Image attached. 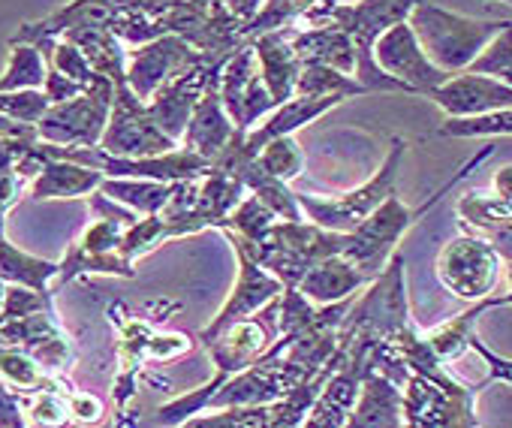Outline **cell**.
<instances>
[{"label": "cell", "mask_w": 512, "mask_h": 428, "mask_svg": "<svg viewBox=\"0 0 512 428\" xmlns=\"http://www.w3.org/2000/svg\"><path fill=\"white\" fill-rule=\"evenodd\" d=\"M416 0H356V4H326L317 0L311 10H305L293 28H317L326 22L341 25L356 49V73L353 79L371 94V91H386V94H410L398 79L383 73L374 61V43L377 37L404 22L410 16Z\"/></svg>", "instance_id": "cell-1"}, {"label": "cell", "mask_w": 512, "mask_h": 428, "mask_svg": "<svg viewBox=\"0 0 512 428\" xmlns=\"http://www.w3.org/2000/svg\"><path fill=\"white\" fill-rule=\"evenodd\" d=\"M497 154V148L494 145H485L482 151H476L437 193H431L419 208H410V205H404L401 202V196H398V190L395 193H389L368 218L356 227V230H350L347 233V245H344V257L350 260V263H356L371 281L386 269V263H389V257L398 251V242L404 239V233L419 221V218H425V214L458 184V181H464L473 169H479L488 157H494Z\"/></svg>", "instance_id": "cell-2"}, {"label": "cell", "mask_w": 512, "mask_h": 428, "mask_svg": "<svg viewBox=\"0 0 512 428\" xmlns=\"http://www.w3.org/2000/svg\"><path fill=\"white\" fill-rule=\"evenodd\" d=\"M202 347L208 350V356L214 362V377L205 386H199V389H193V392L163 404L157 410V416H154L157 425H184L187 419L202 413L205 401L217 392V386H223L229 377L244 371L250 362H256L272 347V332H269V326L260 317L253 314V317L235 320V323L223 326L220 332L202 338Z\"/></svg>", "instance_id": "cell-3"}, {"label": "cell", "mask_w": 512, "mask_h": 428, "mask_svg": "<svg viewBox=\"0 0 512 428\" xmlns=\"http://www.w3.org/2000/svg\"><path fill=\"white\" fill-rule=\"evenodd\" d=\"M94 221L91 227L70 245L64 263H58V281L67 284L82 275H118V278H136V269L130 260L121 257V239L127 227H133L142 214L133 208L109 199L106 193L94 190L91 196Z\"/></svg>", "instance_id": "cell-4"}, {"label": "cell", "mask_w": 512, "mask_h": 428, "mask_svg": "<svg viewBox=\"0 0 512 428\" xmlns=\"http://www.w3.org/2000/svg\"><path fill=\"white\" fill-rule=\"evenodd\" d=\"M422 52L443 70L461 73L488 46V40L506 25V19H467L434 7L428 0H416L407 16Z\"/></svg>", "instance_id": "cell-5"}, {"label": "cell", "mask_w": 512, "mask_h": 428, "mask_svg": "<svg viewBox=\"0 0 512 428\" xmlns=\"http://www.w3.org/2000/svg\"><path fill=\"white\" fill-rule=\"evenodd\" d=\"M253 257L260 260L263 269H269L284 287H299L302 275L317 266L320 260L341 254L347 245V233L326 230L308 218L299 221H275V227L260 239L247 242Z\"/></svg>", "instance_id": "cell-6"}, {"label": "cell", "mask_w": 512, "mask_h": 428, "mask_svg": "<svg viewBox=\"0 0 512 428\" xmlns=\"http://www.w3.org/2000/svg\"><path fill=\"white\" fill-rule=\"evenodd\" d=\"M404 392V425L410 428H473L479 425L476 416V395L482 392L476 383H464L446 374H410L401 386Z\"/></svg>", "instance_id": "cell-7"}, {"label": "cell", "mask_w": 512, "mask_h": 428, "mask_svg": "<svg viewBox=\"0 0 512 428\" xmlns=\"http://www.w3.org/2000/svg\"><path fill=\"white\" fill-rule=\"evenodd\" d=\"M404 154H407V142L401 136H395L392 145H389L386 160L380 163V169L365 184L353 187L350 193H341V196L296 193V199H299V205L305 211V218L314 221V224H320V227H326V230H335V233L356 230L389 193H395Z\"/></svg>", "instance_id": "cell-8"}, {"label": "cell", "mask_w": 512, "mask_h": 428, "mask_svg": "<svg viewBox=\"0 0 512 428\" xmlns=\"http://www.w3.org/2000/svg\"><path fill=\"white\" fill-rule=\"evenodd\" d=\"M437 281L461 302H479L497 290L503 257L500 251L479 233H461L449 239L434 263Z\"/></svg>", "instance_id": "cell-9"}, {"label": "cell", "mask_w": 512, "mask_h": 428, "mask_svg": "<svg viewBox=\"0 0 512 428\" xmlns=\"http://www.w3.org/2000/svg\"><path fill=\"white\" fill-rule=\"evenodd\" d=\"M115 97L112 79H97L88 91H82L73 100L52 103L43 118L37 121V133L43 142L64 145V148H94L103 139V130L109 124Z\"/></svg>", "instance_id": "cell-10"}, {"label": "cell", "mask_w": 512, "mask_h": 428, "mask_svg": "<svg viewBox=\"0 0 512 428\" xmlns=\"http://www.w3.org/2000/svg\"><path fill=\"white\" fill-rule=\"evenodd\" d=\"M100 148L118 157H151V154H166L178 148L172 136H166L154 118L145 109V100H139L127 79L115 82V97H112V112L109 124L103 130Z\"/></svg>", "instance_id": "cell-11"}, {"label": "cell", "mask_w": 512, "mask_h": 428, "mask_svg": "<svg viewBox=\"0 0 512 428\" xmlns=\"http://www.w3.org/2000/svg\"><path fill=\"white\" fill-rule=\"evenodd\" d=\"M220 233L226 236V242L232 245V251L238 257V278L232 284V293H229L226 305L202 329L199 341L208 338V335H214V332H220L223 326H229L235 320H244V317H253V314L272 308V302H278L281 293H284V284L269 269L260 266V260L253 257V251H250V245H247L244 236H238L232 230H220Z\"/></svg>", "instance_id": "cell-12"}, {"label": "cell", "mask_w": 512, "mask_h": 428, "mask_svg": "<svg viewBox=\"0 0 512 428\" xmlns=\"http://www.w3.org/2000/svg\"><path fill=\"white\" fill-rule=\"evenodd\" d=\"M124 335L121 341V371H118V380H115V404L118 410L124 413L127 407V398H133L136 392V380L145 368V362L157 359V362H169L175 356H184L193 341L184 335V332H157L154 323L148 320H139V317H112Z\"/></svg>", "instance_id": "cell-13"}, {"label": "cell", "mask_w": 512, "mask_h": 428, "mask_svg": "<svg viewBox=\"0 0 512 428\" xmlns=\"http://www.w3.org/2000/svg\"><path fill=\"white\" fill-rule=\"evenodd\" d=\"M214 85H217V94L223 100L226 115L244 133L250 127H256V121H263L278 106L275 97L269 94L263 76H260V64H256L253 43L241 46L235 55H229L223 61Z\"/></svg>", "instance_id": "cell-14"}, {"label": "cell", "mask_w": 512, "mask_h": 428, "mask_svg": "<svg viewBox=\"0 0 512 428\" xmlns=\"http://www.w3.org/2000/svg\"><path fill=\"white\" fill-rule=\"evenodd\" d=\"M205 55L190 46L178 34H163L148 43H142L127 58V85L139 100H151L160 88H166L172 79L184 76L193 64H199Z\"/></svg>", "instance_id": "cell-15"}, {"label": "cell", "mask_w": 512, "mask_h": 428, "mask_svg": "<svg viewBox=\"0 0 512 428\" xmlns=\"http://www.w3.org/2000/svg\"><path fill=\"white\" fill-rule=\"evenodd\" d=\"M374 61L383 73H389L392 79H398L410 94L428 97L437 85H443L449 79V73H443L419 46L410 22H398L392 28H386L377 43H374Z\"/></svg>", "instance_id": "cell-16"}, {"label": "cell", "mask_w": 512, "mask_h": 428, "mask_svg": "<svg viewBox=\"0 0 512 428\" xmlns=\"http://www.w3.org/2000/svg\"><path fill=\"white\" fill-rule=\"evenodd\" d=\"M220 67H223V64L202 58V61L193 64L184 76L172 79L166 88H160V91L145 103L148 115L154 118V124H157L166 136H172L175 142H181V136H184V130H187V121H190L196 103L202 100L205 88L211 85V79L217 76Z\"/></svg>", "instance_id": "cell-17"}, {"label": "cell", "mask_w": 512, "mask_h": 428, "mask_svg": "<svg viewBox=\"0 0 512 428\" xmlns=\"http://www.w3.org/2000/svg\"><path fill=\"white\" fill-rule=\"evenodd\" d=\"M428 100H434L449 118H473L497 109H512V88L494 76L461 70L437 85Z\"/></svg>", "instance_id": "cell-18"}, {"label": "cell", "mask_w": 512, "mask_h": 428, "mask_svg": "<svg viewBox=\"0 0 512 428\" xmlns=\"http://www.w3.org/2000/svg\"><path fill=\"white\" fill-rule=\"evenodd\" d=\"M217 73H220V70H217ZM214 79H217V76H214ZM214 79H211V85L205 88L202 100L196 103V109H193V115H190V121H187V130H184V136H181V148H187V151L205 157L208 163L226 148V142H229L232 133L238 130V127L232 124V118L226 115V109H223V100H220V94H217Z\"/></svg>", "instance_id": "cell-19"}, {"label": "cell", "mask_w": 512, "mask_h": 428, "mask_svg": "<svg viewBox=\"0 0 512 428\" xmlns=\"http://www.w3.org/2000/svg\"><path fill=\"white\" fill-rule=\"evenodd\" d=\"M250 43L256 52V64H260V76H263L269 94L275 97V103L281 106L284 100H290L296 94V79L302 70V61L296 58V52L290 46V28L266 31L260 37H253Z\"/></svg>", "instance_id": "cell-20"}, {"label": "cell", "mask_w": 512, "mask_h": 428, "mask_svg": "<svg viewBox=\"0 0 512 428\" xmlns=\"http://www.w3.org/2000/svg\"><path fill=\"white\" fill-rule=\"evenodd\" d=\"M344 97H305V94H293L290 100H284L281 106H275L263 124H256L244 133V145L250 151H260L269 139L275 136H290L302 127H308L311 121L323 118L329 109L341 106Z\"/></svg>", "instance_id": "cell-21"}, {"label": "cell", "mask_w": 512, "mask_h": 428, "mask_svg": "<svg viewBox=\"0 0 512 428\" xmlns=\"http://www.w3.org/2000/svg\"><path fill=\"white\" fill-rule=\"evenodd\" d=\"M404 392L395 380L380 371H368L362 377L356 404L350 410V428H395L404 425Z\"/></svg>", "instance_id": "cell-22"}, {"label": "cell", "mask_w": 512, "mask_h": 428, "mask_svg": "<svg viewBox=\"0 0 512 428\" xmlns=\"http://www.w3.org/2000/svg\"><path fill=\"white\" fill-rule=\"evenodd\" d=\"M290 46L302 64H326L347 76L356 73V49L350 34L335 25H317V28H290Z\"/></svg>", "instance_id": "cell-23"}, {"label": "cell", "mask_w": 512, "mask_h": 428, "mask_svg": "<svg viewBox=\"0 0 512 428\" xmlns=\"http://www.w3.org/2000/svg\"><path fill=\"white\" fill-rule=\"evenodd\" d=\"M368 284H371V278L356 263H350L344 254H332V257L320 260L317 266H311L302 275L299 290L314 305H332V302H341V299L356 296Z\"/></svg>", "instance_id": "cell-24"}, {"label": "cell", "mask_w": 512, "mask_h": 428, "mask_svg": "<svg viewBox=\"0 0 512 428\" xmlns=\"http://www.w3.org/2000/svg\"><path fill=\"white\" fill-rule=\"evenodd\" d=\"M103 178L106 175L100 169H91L85 163H76L67 157H49L28 190L34 199H79V196H91L94 190H100Z\"/></svg>", "instance_id": "cell-25"}, {"label": "cell", "mask_w": 512, "mask_h": 428, "mask_svg": "<svg viewBox=\"0 0 512 428\" xmlns=\"http://www.w3.org/2000/svg\"><path fill=\"white\" fill-rule=\"evenodd\" d=\"M503 305H509V299L506 296H485V299H479V302H473L467 311H461V314H455L452 320H446L443 326H437V329H431V332H425V341H428V347L434 350V356L440 359V362H452V359H458L461 353H467L470 350V335L476 332V323H479V317L485 314V311H491V308H503Z\"/></svg>", "instance_id": "cell-26"}, {"label": "cell", "mask_w": 512, "mask_h": 428, "mask_svg": "<svg viewBox=\"0 0 512 428\" xmlns=\"http://www.w3.org/2000/svg\"><path fill=\"white\" fill-rule=\"evenodd\" d=\"M175 181H154V178H103L100 193L109 199L133 208L136 214H160L172 196Z\"/></svg>", "instance_id": "cell-27"}, {"label": "cell", "mask_w": 512, "mask_h": 428, "mask_svg": "<svg viewBox=\"0 0 512 428\" xmlns=\"http://www.w3.org/2000/svg\"><path fill=\"white\" fill-rule=\"evenodd\" d=\"M455 211H458V218L464 224V230L470 233H491L503 224L512 221V205L503 202L494 190H467L458 196L455 202Z\"/></svg>", "instance_id": "cell-28"}, {"label": "cell", "mask_w": 512, "mask_h": 428, "mask_svg": "<svg viewBox=\"0 0 512 428\" xmlns=\"http://www.w3.org/2000/svg\"><path fill=\"white\" fill-rule=\"evenodd\" d=\"M0 278L7 284H25L31 290L49 293V281L58 278V263L31 257L0 236Z\"/></svg>", "instance_id": "cell-29"}, {"label": "cell", "mask_w": 512, "mask_h": 428, "mask_svg": "<svg viewBox=\"0 0 512 428\" xmlns=\"http://www.w3.org/2000/svg\"><path fill=\"white\" fill-rule=\"evenodd\" d=\"M296 94H305V97H359V94H368L353 76L335 70V67H326V64H302L299 70V79H296Z\"/></svg>", "instance_id": "cell-30"}, {"label": "cell", "mask_w": 512, "mask_h": 428, "mask_svg": "<svg viewBox=\"0 0 512 428\" xmlns=\"http://www.w3.org/2000/svg\"><path fill=\"white\" fill-rule=\"evenodd\" d=\"M10 67L0 76V91H25V88H43L46 85V58L31 43H10Z\"/></svg>", "instance_id": "cell-31"}, {"label": "cell", "mask_w": 512, "mask_h": 428, "mask_svg": "<svg viewBox=\"0 0 512 428\" xmlns=\"http://www.w3.org/2000/svg\"><path fill=\"white\" fill-rule=\"evenodd\" d=\"M256 163H260L269 175L281 178V181H296L305 169V151L302 145L290 136H275L269 139L260 151H256Z\"/></svg>", "instance_id": "cell-32"}, {"label": "cell", "mask_w": 512, "mask_h": 428, "mask_svg": "<svg viewBox=\"0 0 512 428\" xmlns=\"http://www.w3.org/2000/svg\"><path fill=\"white\" fill-rule=\"evenodd\" d=\"M467 70H470V73L494 76V79H500L503 85L512 88V22H506V25L488 40V46L470 61Z\"/></svg>", "instance_id": "cell-33"}, {"label": "cell", "mask_w": 512, "mask_h": 428, "mask_svg": "<svg viewBox=\"0 0 512 428\" xmlns=\"http://www.w3.org/2000/svg\"><path fill=\"white\" fill-rule=\"evenodd\" d=\"M440 136L473 139V136H512V109H497L473 118H446Z\"/></svg>", "instance_id": "cell-34"}, {"label": "cell", "mask_w": 512, "mask_h": 428, "mask_svg": "<svg viewBox=\"0 0 512 428\" xmlns=\"http://www.w3.org/2000/svg\"><path fill=\"white\" fill-rule=\"evenodd\" d=\"M52 106V100L46 97L43 88H25V91H0V112L25 121V124H37L43 118V112Z\"/></svg>", "instance_id": "cell-35"}, {"label": "cell", "mask_w": 512, "mask_h": 428, "mask_svg": "<svg viewBox=\"0 0 512 428\" xmlns=\"http://www.w3.org/2000/svg\"><path fill=\"white\" fill-rule=\"evenodd\" d=\"M470 350H476V353L482 356V362L488 365L485 380H482V383H476L479 389H485V386H491V383H506V386H512V359H506V356L494 353L491 347H485V344L479 341V335H476V332L470 335Z\"/></svg>", "instance_id": "cell-36"}, {"label": "cell", "mask_w": 512, "mask_h": 428, "mask_svg": "<svg viewBox=\"0 0 512 428\" xmlns=\"http://www.w3.org/2000/svg\"><path fill=\"white\" fill-rule=\"evenodd\" d=\"M25 407H28V389H19L7 380H0V428L28 425V419L22 416Z\"/></svg>", "instance_id": "cell-37"}, {"label": "cell", "mask_w": 512, "mask_h": 428, "mask_svg": "<svg viewBox=\"0 0 512 428\" xmlns=\"http://www.w3.org/2000/svg\"><path fill=\"white\" fill-rule=\"evenodd\" d=\"M67 407H70V419L73 422H97L103 416V401L91 392L82 389H70L67 392Z\"/></svg>", "instance_id": "cell-38"}, {"label": "cell", "mask_w": 512, "mask_h": 428, "mask_svg": "<svg viewBox=\"0 0 512 428\" xmlns=\"http://www.w3.org/2000/svg\"><path fill=\"white\" fill-rule=\"evenodd\" d=\"M0 136H7V139H40L37 124L16 121V118H10L4 112H0Z\"/></svg>", "instance_id": "cell-39"}, {"label": "cell", "mask_w": 512, "mask_h": 428, "mask_svg": "<svg viewBox=\"0 0 512 428\" xmlns=\"http://www.w3.org/2000/svg\"><path fill=\"white\" fill-rule=\"evenodd\" d=\"M37 139H7V136H0V169L16 163Z\"/></svg>", "instance_id": "cell-40"}, {"label": "cell", "mask_w": 512, "mask_h": 428, "mask_svg": "<svg viewBox=\"0 0 512 428\" xmlns=\"http://www.w3.org/2000/svg\"><path fill=\"white\" fill-rule=\"evenodd\" d=\"M263 4L266 0H223V7L235 16V19H241V22H253L256 19V13L263 10Z\"/></svg>", "instance_id": "cell-41"}, {"label": "cell", "mask_w": 512, "mask_h": 428, "mask_svg": "<svg viewBox=\"0 0 512 428\" xmlns=\"http://www.w3.org/2000/svg\"><path fill=\"white\" fill-rule=\"evenodd\" d=\"M491 190H494L503 202L512 205V163L500 166V169L491 175Z\"/></svg>", "instance_id": "cell-42"}, {"label": "cell", "mask_w": 512, "mask_h": 428, "mask_svg": "<svg viewBox=\"0 0 512 428\" xmlns=\"http://www.w3.org/2000/svg\"><path fill=\"white\" fill-rule=\"evenodd\" d=\"M485 239L500 251L503 260H512V221L497 227V230H491V233H485Z\"/></svg>", "instance_id": "cell-43"}, {"label": "cell", "mask_w": 512, "mask_h": 428, "mask_svg": "<svg viewBox=\"0 0 512 428\" xmlns=\"http://www.w3.org/2000/svg\"><path fill=\"white\" fill-rule=\"evenodd\" d=\"M290 4H293V10H296V13L302 16L305 10H311V7L317 4V0H290Z\"/></svg>", "instance_id": "cell-44"}, {"label": "cell", "mask_w": 512, "mask_h": 428, "mask_svg": "<svg viewBox=\"0 0 512 428\" xmlns=\"http://www.w3.org/2000/svg\"><path fill=\"white\" fill-rule=\"evenodd\" d=\"M509 263V272H506V278H509V293H506V299H509V305H512V260H506Z\"/></svg>", "instance_id": "cell-45"}, {"label": "cell", "mask_w": 512, "mask_h": 428, "mask_svg": "<svg viewBox=\"0 0 512 428\" xmlns=\"http://www.w3.org/2000/svg\"><path fill=\"white\" fill-rule=\"evenodd\" d=\"M326 4H356V0H326Z\"/></svg>", "instance_id": "cell-46"}, {"label": "cell", "mask_w": 512, "mask_h": 428, "mask_svg": "<svg viewBox=\"0 0 512 428\" xmlns=\"http://www.w3.org/2000/svg\"><path fill=\"white\" fill-rule=\"evenodd\" d=\"M4 218H7V214H4V211H0V236H4Z\"/></svg>", "instance_id": "cell-47"}, {"label": "cell", "mask_w": 512, "mask_h": 428, "mask_svg": "<svg viewBox=\"0 0 512 428\" xmlns=\"http://www.w3.org/2000/svg\"><path fill=\"white\" fill-rule=\"evenodd\" d=\"M0 344H4V338H0Z\"/></svg>", "instance_id": "cell-48"}]
</instances>
